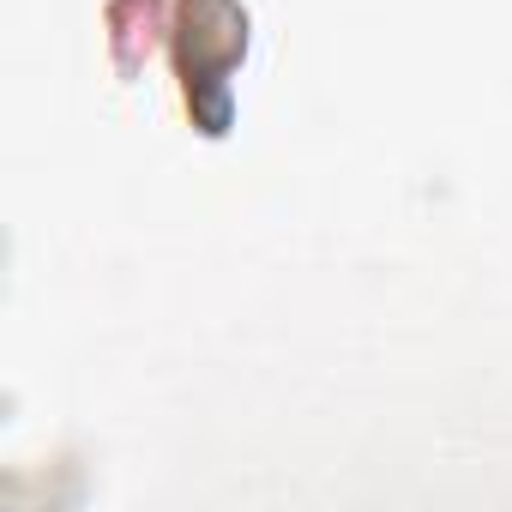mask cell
<instances>
[{"instance_id":"cell-1","label":"cell","mask_w":512,"mask_h":512,"mask_svg":"<svg viewBox=\"0 0 512 512\" xmlns=\"http://www.w3.org/2000/svg\"><path fill=\"white\" fill-rule=\"evenodd\" d=\"M241 55H247V13L235 0H181L175 67H181L187 103L205 133L229 127V73Z\"/></svg>"}]
</instances>
